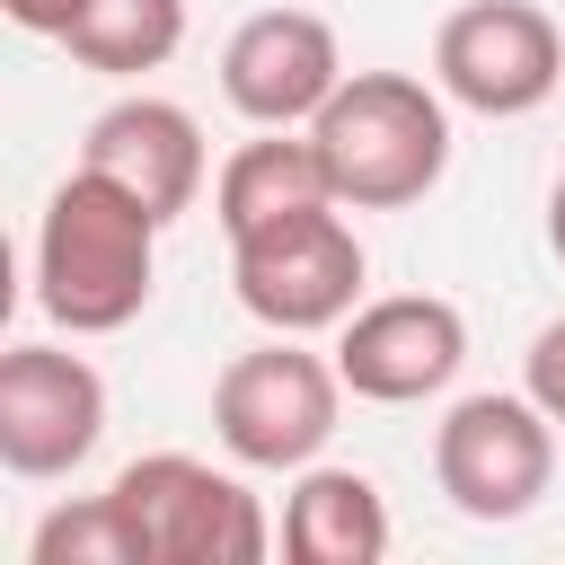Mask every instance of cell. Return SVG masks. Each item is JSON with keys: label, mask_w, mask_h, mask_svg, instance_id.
I'll return each mask as SVG.
<instances>
[{"label": "cell", "mask_w": 565, "mask_h": 565, "mask_svg": "<svg viewBox=\"0 0 565 565\" xmlns=\"http://www.w3.org/2000/svg\"><path fill=\"white\" fill-rule=\"evenodd\" d=\"M159 212L97 168H71L35 221V300L71 335H115L150 309L159 282Z\"/></svg>", "instance_id": "cell-1"}, {"label": "cell", "mask_w": 565, "mask_h": 565, "mask_svg": "<svg viewBox=\"0 0 565 565\" xmlns=\"http://www.w3.org/2000/svg\"><path fill=\"white\" fill-rule=\"evenodd\" d=\"M309 141L335 177V203L406 212L450 168V97L424 88L415 71H344V88L318 106Z\"/></svg>", "instance_id": "cell-2"}, {"label": "cell", "mask_w": 565, "mask_h": 565, "mask_svg": "<svg viewBox=\"0 0 565 565\" xmlns=\"http://www.w3.org/2000/svg\"><path fill=\"white\" fill-rule=\"evenodd\" d=\"M344 415V371L318 362L300 335H265L247 344L221 380H212V433L238 468H309L335 441Z\"/></svg>", "instance_id": "cell-3"}, {"label": "cell", "mask_w": 565, "mask_h": 565, "mask_svg": "<svg viewBox=\"0 0 565 565\" xmlns=\"http://www.w3.org/2000/svg\"><path fill=\"white\" fill-rule=\"evenodd\" d=\"M547 477H556V415L530 388H477L433 424V486L450 494L459 521L503 530L539 512Z\"/></svg>", "instance_id": "cell-4"}, {"label": "cell", "mask_w": 565, "mask_h": 565, "mask_svg": "<svg viewBox=\"0 0 565 565\" xmlns=\"http://www.w3.org/2000/svg\"><path fill=\"white\" fill-rule=\"evenodd\" d=\"M115 503L141 530L150 565H265V547H274L265 503L230 468L185 459V450H150L132 468H115Z\"/></svg>", "instance_id": "cell-5"}, {"label": "cell", "mask_w": 565, "mask_h": 565, "mask_svg": "<svg viewBox=\"0 0 565 565\" xmlns=\"http://www.w3.org/2000/svg\"><path fill=\"white\" fill-rule=\"evenodd\" d=\"M362 238L344 221V203H318V212H291L256 238H230V282H238V309L274 335H318V327H344L362 309Z\"/></svg>", "instance_id": "cell-6"}, {"label": "cell", "mask_w": 565, "mask_h": 565, "mask_svg": "<svg viewBox=\"0 0 565 565\" xmlns=\"http://www.w3.org/2000/svg\"><path fill=\"white\" fill-rule=\"evenodd\" d=\"M565 79V35L539 0H468L433 35V88L468 115H539Z\"/></svg>", "instance_id": "cell-7"}, {"label": "cell", "mask_w": 565, "mask_h": 565, "mask_svg": "<svg viewBox=\"0 0 565 565\" xmlns=\"http://www.w3.org/2000/svg\"><path fill=\"white\" fill-rule=\"evenodd\" d=\"M106 441V380L62 344L0 353V468L9 477H71Z\"/></svg>", "instance_id": "cell-8"}, {"label": "cell", "mask_w": 565, "mask_h": 565, "mask_svg": "<svg viewBox=\"0 0 565 565\" xmlns=\"http://www.w3.org/2000/svg\"><path fill=\"white\" fill-rule=\"evenodd\" d=\"M468 362V318L433 291H388V300H362L335 335V371L353 397L371 406H424L459 380Z\"/></svg>", "instance_id": "cell-9"}, {"label": "cell", "mask_w": 565, "mask_h": 565, "mask_svg": "<svg viewBox=\"0 0 565 565\" xmlns=\"http://www.w3.org/2000/svg\"><path fill=\"white\" fill-rule=\"evenodd\" d=\"M335 88H344V53H335V26L318 9H256L221 44V97L247 124L309 132Z\"/></svg>", "instance_id": "cell-10"}, {"label": "cell", "mask_w": 565, "mask_h": 565, "mask_svg": "<svg viewBox=\"0 0 565 565\" xmlns=\"http://www.w3.org/2000/svg\"><path fill=\"white\" fill-rule=\"evenodd\" d=\"M79 168L115 177V185L141 194L159 221H177V212H194V194H203V124H194L177 97H115V106L88 124V141H79Z\"/></svg>", "instance_id": "cell-11"}, {"label": "cell", "mask_w": 565, "mask_h": 565, "mask_svg": "<svg viewBox=\"0 0 565 565\" xmlns=\"http://www.w3.org/2000/svg\"><path fill=\"white\" fill-rule=\"evenodd\" d=\"M318 203H335V177H327L318 141L274 132V124H256V141H238L212 177V212H221L230 238H256V230H274L291 212H318Z\"/></svg>", "instance_id": "cell-12"}, {"label": "cell", "mask_w": 565, "mask_h": 565, "mask_svg": "<svg viewBox=\"0 0 565 565\" xmlns=\"http://www.w3.org/2000/svg\"><path fill=\"white\" fill-rule=\"evenodd\" d=\"M282 556L291 565H380L388 556V503L362 468H291L282 494Z\"/></svg>", "instance_id": "cell-13"}, {"label": "cell", "mask_w": 565, "mask_h": 565, "mask_svg": "<svg viewBox=\"0 0 565 565\" xmlns=\"http://www.w3.org/2000/svg\"><path fill=\"white\" fill-rule=\"evenodd\" d=\"M62 44H71V62L106 71V79H141L185 44V0H79Z\"/></svg>", "instance_id": "cell-14"}, {"label": "cell", "mask_w": 565, "mask_h": 565, "mask_svg": "<svg viewBox=\"0 0 565 565\" xmlns=\"http://www.w3.org/2000/svg\"><path fill=\"white\" fill-rule=\"evenodd\" d=\"M26 556H35V565H150V556H141V530H132L124 503H115V486L44 512L35 539H26Z\"/></svg>", "instance_id": "cell-15"}, {"label": "cell", "mask_w": 565, "mask_h": 565, "mask_svg": "<svg viewBox=\"0 0 565 565\" xmlns=\"http://www.w3.org/2000/svg\"><path fill=\"white\" fill-rule=\"evenodd\" d=\"M521 388L565 424V318H547V327L530 335V353H521Z\"/></svg>", "instance_id": "cell-16"}, {"label": "cell", "mask_w": 565, "mask_h": 565, "mask_svg": "<svg viewBox=\"0 0 565 565\" xmlns=\"http://www.w3.org/2000/svg\"><path fill=\"white\" fill-rule=\"evenodd\" d=\"M0 9H9V18H18V26H26V35H62V26H71V9H79V0H0Z\"/></svg>", "instance_id": "cell-17"}, {"label": "cell", "mask_w": 565, "mask_h": 565, "mask_svg": "<svg viewBox=\"0 0 565 565\" xmlns=\"http://www.w3.org/2000/svg\"><path fill=\"white\" fill-rule=\"evenodd\" d=\"M547 247L565 256V177H556V194H547Z\"/></svg>", "instance_id": "cell-18"}]
</instances>
